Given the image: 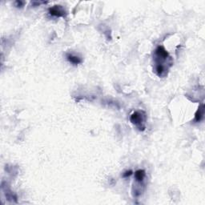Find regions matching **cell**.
Returning <instances> with one entry per match:
<instances>
[{"mask_svg":"<svg viewBox=\"0 0 205 205\" xmlns=\"http://www.w3.org/2000/svg\"><path fill=\"white\" fill-rule=\"evenodd\" d=\"M49 14L55 17H63L65 16V11L60 5H56L49 9Z\"/></svg>","mask_w":205,"mask_h":205,"instance_id":"3957f363","label":"cell"},{"mask_svg":"<svg viewBox=\"0 0 205 205\" xmlns=\"http://www.w3.org/2000/svg\"><path fill=\"white\" fill-rule=\"evenodd\" d=\"M155 65H163V63L169 58V54L165 48L162 46H159L155 51Z\"/></svg>","mask_w":205,"mask_h":205,"instance_id":"7a4b0ae2","label":"cell"},{"mask_svg":"<svg viewBox=\"0 0 205 205\" xmlns=\"http://www.w3.org/2000/svg\"><path fill=\"white\" fill-rule=\"evenodd\" d=\"M131 122L136 125L140 131H144L145 129L146 115L143 111H136L131 115Z\"/></svg>","mask_w":205,"mask_h":205,"instance_id":"6da1fadb","label":"cell"},{"mask_svg":"<svg viewBox=\"0 0 205 205\" xmlns=\"http://www.w3.org/2000/svg\"><path fill=\"white\" fill-rule=\"evenodd\" d=\"M132 171L131 170H129V171H127V172H125L123 174V177H124V178H127V177H129L130 176H131L132 175Z\"/></svg>","mask_w":205,"mask_h":205,"instance_id":"52a82bcc","label":"cell"},{"mask_svg":"<svg viewBox=\"0 0 205 205\" xmlns=\"http://www.w3.org/2000/svg\"><path fill=\"white\" fill-rule=\"evenodd\" d=\"M67 60L70 62L72 64H75V65H77V64H79L82 62V59L79 56H74L72 54H67Z\"/></svg>","mask_w":205,"mask_h":205,"instance_id":"277c9868","label":"cell"},{"mask_svg":"<svg viewBox=\"0 0 205 205\" xmlns=\"http://www.w3.org/2000/svg\"><path fill=\"white\" fill-rule=\"evenodd\" d=\"M145 171L144 170H137L135 172V179L137 182H142L145 178Z\"/></svg>","mask_w":205,"mask_h":205,"instance_id":"8992f818","label":"cell"},{"mask_svg":"<svg viewBox=\"0 0 205 205\" xmlns=\"http://www.w3.org/2000/svg\"><path fill=\"white\" fill-rule=\"evenodd\" d=\"M203 115H204V106L203 104H201L196 111V115H195V121L196 122L201 121L203 118Z\"/></svg>","mask_w":205,"mask_h":205,"instance_id":"5b68a950","label":"cell"},{"mask_svg":"<svg viewBox=\"0 0 205 205\" xmlns=\"http://www.w3.org/2000/svg\"><path fill=\"white\" fill-rule=\"evenodd\" d=\"M15 3H16V7H22L24 5V2H22V1H16Z\"/></svg>","mask_w":205,"mask_h":205,"instance_id":"ba28073f","label":"cell"}]
</instances>
